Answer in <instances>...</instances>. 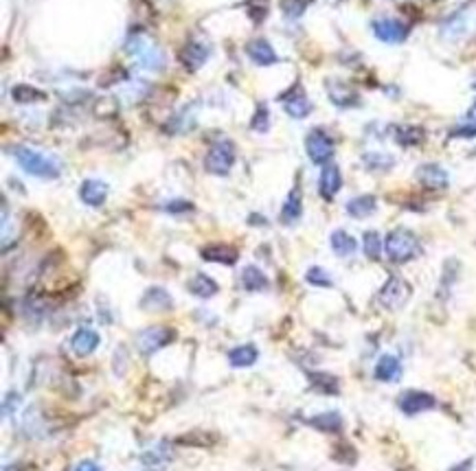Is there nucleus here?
I'll return each mask as SVG.
<instances>
[{
  "mask_svg": "<svg viewBox=\"0 0 476 471\" xmlns=\"http://www.w3.org/2000/svg\"><path fill=\"white\" fill-rule=\"evenodd\" d=\"M16 163L29 173V176H36V178H42V180H55L59 173H61V167L59 163L53 158V156H46L38 149H31V147H14L11 149Z\"/></svg>",
  "mask_w": 476,
  "mask_h": 471,
  "instance_id": "obj_1",
  "label": "nucleus"
},
{
  "mask_svg": "<svg viewBox=\"0 0 476 471\" xmlns=\"http://www.w3.org/2000/svg\"><path fill=\"white\" fill-rule=\"evenodd\" d=\"M385 250H387V257L393 263H406L415 259L422 248L415 233H410L408 228H395L387 235Z\"/></svg>",
  "mask_w": 476,
  "mask_h": 471,
  "instance_id": "obj_2",
  "label": "nucleus"
},
{
  "mask_svg": "<svg viewBox=\"0 0 476 471\" xmlns=\"http://www.w3.org/2000/svg\"><path fill=\"white\" fill-rule=\"evenodd\" d=\"M235 165V145L227 138L213 143L204 156V169L213 176H227Z\"/></svg>",
  "mask_w": 476,
  "mask_h": 471,
  "instance_id": "obj_3",
  "label": "nucleus"
},
{
  "mask_svg": "<svg viewBox=\"0 0 476 471\" xmlns=\"http://www.w3.org/2000/svg\"><path fill=\"white\" fill-rule=\"evenodd\" d=\"M128 53L139 61V64L147 71H161L165 66V55L158 49L154 42H149L147 38H132L128 42Z\"/></svg>",
  "mask_w": 476,
  "mask_h": 471,
  "instance_id": "obj_4",
  "label": "nucleus"
},
{
  "mask_svg": "<svg viewBox=\"0 0 476 471\" xmlns=\"http://www.w3.org/2000/svg\"><path fill=\"white\" fill-rule=\"evenodd\" d=\"M408 298H410V285L402 276H389V280L385 283L382 290H380V294H377L380 307H385L389 311L402 309Z\"/></svg>",
  "mask_w": 476,
  "mask_h": 471,
  "instance_id": "obj_5",
  "label": "nucleus"
},
{
  "mask_svg": "<svg viewBox=\"0 0 476 471\" xmlns=\"http://www.w3.org/2000/svg\"><path fill=\"white\" fill-rule=\"evenodd\" d=\"M305 151L314 165H329L334 156V141L327 132L316 128L305 138Z\"/></svg>",
  "mask_w": 476,
  "mask_h": 471,
  "instance_id": "obj_6",
  "label": "nucleus"
},
{
  "mask_svg": "<svg viewBox=\"0 0 476 471\" xmlns=\"http://www.w3.org/2000/svg\"><path fill=\"white\" fill-rule=\"evenodd\" d=\"M174 331L167 329V327H149L145 331L139 333V340H137V347L143 355H152L156 351H161L163 347L174 340Z\"/></svg>",
  "mask_w": 476,
  "mask_h": 471,
  "instance_id": "obj_7",
  "label": "nucleus"
},
{
  "mask_svg": "<svg viewBox=\"0 0 476 471\" xmlns=\"http://www.w3.org/2000/svg\"><path fill=\"white\" fill-rule=\"evenodd\" d=\"M371 29H373V36L380 42H387V44H400L408 36V26L395 18H377L373 20Z\"/></svg>",
  "mask_w": 476,
  "mask_h": 471,
  "instance_id": "obj_8",
  "label": "nucleus"
},
{
  "mask_svg": "<svg viewBox=\"0 0 476 471\" xmlns=\"http://www.w3.org/2000/svg\"><path fill=\"white\" fill-rule=\"evenodd\" d=\"M283 110L288 112L292 118H305L312 112V103L307 99V94L303 92V88L299 83H294L288 92L281 97Z\"/></svg>",
  "mask_w": 476,
  "mask_h": 471,
  "instance_id": "obj_9",
  "label": "nucleus"
},
{
  "mask_svg": "<svg viewBox=\"0 0 476 471\" xmlns=\"http://www.w3.org/2000/svg\"><path fill=\"white\" fill-rule=\"evenodd\" d=\"M435 405H437V399L424 390H406L400 397V410L406 415H420V412L432 410Z\"/></svg>",
  "mask_w": 476,
  "mask_h": 471,
  "instance_id": "obj_10",
  "label": "nucleus"
},
{
  "mask_svg": "<svg viewBox=\"0 0 476 471\" xmlns=\"http://www.w3.org/2000/svg\"><path fill=\"white\" fill-rule=\"evenodd\" d=\"M415 176H417L420 184L430 188V191H441V188H446L450 184L448 171L443 169L441 165H437V163H426V165L417 167Z\"/></svg>",
  "mask_w": 476,
  "mask_h": 471,
  "instance_id": "obj_11",
  "label": "nucleus"
},
{
  "mask_svg": "<svg viewBox=\"0 0 476 471\" xmlns=\"http://www.w3.org/2000/svg\"><path fill=\"white\" fill-rule=\"evenodd\" d=\"M209 44L202 42V40H189L184 44V49L180 51V61L182 66L189 69V71H198L200 66H204V61L209 59Z\"/></svg>",
  "mask_w": 476,
  "mask_h": 471,
  "instance_id": "obj_12",
  "label": "nucleus"
},
{
  "mask_svg": "<svg viewBox=\"0 0 476 471\" xmlns=\"http://www.w3.org/2000/svg\"><path fill=\"white\" fill-rule=\"evenodd\" d=\"M327 94L338 108H354L360 103V94L344 81H327Z\"/></svg>",
  "mask_w": 476,
  "mask_h": 471,
  "instance_id": "obj_13",
  "label": "nucleus"
},
{
  "mask_svg": "<svg viewBox=\"0 0 476 471\" xmlns=\"http://www.w3.org/2000/svg\"><path fill=\"white\" fill-rule=\"evenodd\" d=\"M79 198H81L84 204L97 208L108 198V184L101 182V180H84L81 186H79Z\"/></svg>",
  "mask_w": 476,
  "mask_h": 471,
  "instance_id": "obj_14",
  "label": "nucleus"
},
{
  "mask_svg": "<svg viewBox=\"0 0 476 471\" xmlns=\"http://www.w3.org/2000/svg\"><path fill=\"white\" fill-rule=\"evenodd\" d=\"M342 186V173L336 165H325L321 171V180H319V191L325 200H334L336 193L340 191Z\"/></svg>",
  "mask_w": 476,
  "mask_h": 471,
  "instance_id": "obj_15",
  "label": "nucleus"
},
{
  "mask_svg": "<svg viewBox=\"0 0 476 471\" xmlns=\"http://www.w3.org/2000/svg\"><path fill=\"white\" fill-rule=\"evenodd\" d=\"M246 53H248V57L255 61V64H259V66H272L274 61H279L274 49H272L266 40H262V38L250 40V42L246 44Z\"/></svg>",
  "mask_w": 476,
  "mask_h": 471,
  "instance_id": "obj_16",
  "label": "nucleus"
},
{
  "mask_svg": "<svg viewBox=\"0 0 476 471\" xmlns=\"http://www.w3.org/2000/svg\"><path fill=\"white\" fill-rule=\"evenodd\" d=\"M99 342H101V338H99L97 331H92V329H88V327H81V329H77L75 335L71 338V347H73V351H75L77 355H90L94 349L99 347Z\"/></svg>",
  "mask_w": 476,
  "mask_h": 471,
  "instance_id": "obj_17",
  "label": "nucleus"
},
{
  "mask_svg": "<svg viewBox=\"0 0 476 471\" xmlns=\"http://www.w3.org/2000/svg\"><path fill=\"white\" fill-rule=\"evenodd\" d=\"M200 257L204 261H211V263H222V265H233L239 255L237 250L231 248V245H222V243H213V245H207L200 250Z\"/></svg>",
  "mask_w": 476,
  "mask_h": 471,
  "instance_id": "obj_18",
  "label": "nucleus"
},
{
  "mask_svg": "<svg viewBox=\"0 0 476 471\" xmlns=\"http://www.w3.org/2000/svg\"><path fill=\"white\" fill-rule=\"evenodd\" d=\"M402 377V362L395 355H382L375 364V380L380 382H397Z\"/></svg>",
  "mask_w": 476,
  "mask_h": 471,
  "instance_id": "obj_19",
  "label": "nucleus"
},
{
  "mask_svg": "<svg viewBox=\"0 0 476 471\" xmlns=\"http://www.w3.org/2000/svg\"><path fill=\"white\" fill-rule=\"evenodd\" d=\"M303 215V202H301V191L299 188H292V193L288 196V200H285L283 208H281V222L285 226H292L297 224L299 219Z\"/></svg>",
  "mask_w": 476,
  "mask_h": 471,
  "instance_id": "obj_20",
  "label": "nucleus"
},
{
  "mask_svg": "<svg viewBox=\"0 0 476 471\" xmlns=\"http://www.w3.org/2000/svg\"><path fill=\"white\" fill-rule=\"evenodd\" d=\"M259 358V351L257 347H252V344H242V347H235L229 351V362L233 368H248L257 362Z\"/></svg>",
  "mask_w": 476,
  "mask_h": 471,
  "instance_id": "obj_21",
  "label": "nucleus"
},
{
  "mask_svg": "<svg viewBox=\"0 0 476 471\" xmlns=\"http://www.w3.org/2000/svg\"><path fill=\"white\" fill-rule=\"evenodd\" d=\"M141 307L147 309V311H165L172 307V296L163 290V288H152L145 292L143 300H141Z\"/></svg>",
  "mask_w": 476,
  "mask_h": 471,
  "instance_id": "obj_22",
  "label": "nucleus"
},
{
  "mask_svg": "<svg viewBox=\"0 0 476 471\" xmlns=\"http://www.w3.org/2000/svg\"><path fill=\"white\" fill-rule=\"evenodd\" d=\"M242 285L248 292H262L268 288V276L257 265H246L242 270Z\"/></svg>",
  "mask_w": 476,
  "mask_h": 471,
  "instance_id": "obj_23",
  "label": "nucleus"
},
{
  "mask_svg": "<svg viewBox=\"0 0 476 471\" xmlns=\"http://www.w3.org/2000/svg\"><path fill=\"white\" fill-rule=\"evenodd\" d=\"M329 243H332V250L338 257H352L358 250L356 239L344 231H334L332 237H329Z\"/></svg>",
  "mask_w": 476,
  "mask_h": 471,
  "instance_id": "obj_24",
  "label": "nucleus"
},
{
  "mask_svg": "<svg viewBox=\"0 0 476 471\" xmlns=\"http://www.w3.org/2000/svg\"><path fill=\"white\" fill-rule=\"evenodd\" d=\"M375 208H377V200L373 196H358V198L347 202V213L356 219H365L369 215H373Z\"/></svg>",
  "mask_w": 476,
  "mask_h": 471,
  "instance_id": "obj_25",
  "label": "nucleus"
},
{
  "mask_svg": "<svg viewBox=\"0 0 476 471\" xmlns=\"http://www.w3.org/2000/svg\"><path fill=\"white\" fill-rule=\"evenodd\" d=\"M187 288H189V292H192L194 296H198V298H211V296L217 294V283L211 276H207V274H196L192 280H189Z\"/></svg>",
  "mask_w": 476,
  "mask_h": 471,
  "instance_id": "obj_26",
  "label": "nucleus"
},
{
  "mask_svg": "<svg viewBox=\"0 0 476 471\" xmlns=\"http://www.w3.org/2000/svg\"><path fill=\"white\" fill-rule=\"evenodd\" d=\"M362 163L369 171L382 173V171H389L395 165V158L391 153H385V151H367L362 156Z\"/></svg>",
  "mask_w": 476,
  "mask_h": 471,
  "instance_id": "obj_27",
  "label": "nucleus"
},
{
  "mask_svg": "<svg viewBox=\"0 0 476 471\" xmlns=\"http://www.w3.org/2000/svg\"><path fill=\"white\" fill-rule=\"evenodd\" d=\"M393 136L400 145L410 147L424 141V130L417 128V125H397V128H393Z\"/></svg>",
  "mask_w": 476,
  "mask_h": 471,
  "instance_id": "obj_28",
  "label": "nucleus"
},
{
  "mask_svg": "<svg viewBox=\"0 0 476 471\" xmlns=\"http://www.w3.org/2000/svg\"><path fill=\"white\" fill-rule=\"evenodd\" d=\"M452 138H474L476 136V101L467 110V114L459 121L457 128L450 132Z\"/></svg>",
  "mask_w": 476,
  "mask_h": 471,
  "instance_id": "obj_29",
  "label": "nucleus"
},
{
  "mask_svg": "<svg viewBox=\"0 0 476 471\" xmlns=\"http://www.w3.org/2000/svg\"><path fill=\"white\" fill-rule=\"evenodd\" d=\"M11 97L18 101V103H38V101H44L46 99V92L34 88V86H26V83H18L14 90H11Z\"/></svg>",
  "mask_w": 476,
  "mask_h": 471,
  "instance_id": "obj_30",
  "label": "nucleus"
},
{
  "mask_svg": "<svg viewBox=\"0 0 476 471\" xmlns=\"http://www.w3.org/2000/svg\"><path fill=\"white\" fill-rule=\"evenodd\" d=\"M382 248H385V243H382V237H380V233L367 231V233L362 235V250H365V255H367L371 261H377V259H380V255H382Z\"/></svg>",
  "mask_w": 476,
  "mask_h": 471,
  "instance_id": "obj_31",
  "label": "nucleus"
},
{
  "mask_svg": "<svg viewBox=\"0 0 476 471\" xmlns=\"http://www.w3.org/2000/svg\"><path fill=\"white\" fill-rule=\"evenodd\" d=\"M309 382L312 386L319 390V392H325V395H336L338 392V380L334 375H327V373H309Z\"/></svg>",
  "mask_w": 476,
  "mask_h": 471,
  "instance_id": "obj_32",
  "label": "nucleus"
},
{
  "mask_svg": "<svg viewBox=\"0 0 476 471\" xmlns=\"http://www.w3.org/2000/svg\"><path fill=\"white\" fill-rule=\"evenodd\" d=\"M309 423L314 427H319L323 432H338L342 430V417L338 412H323V415H316L309 419Z\"/></svg>",
  "mask_w": 476,
  "mask_h": 471,
  "instance_id": "obj_33",
  "label": "nucleus"
},
{
  "mask_svg": "<svg viewBox=\"0 0 476 471\" xmlns=\"http://www.w3.org/2000/svg\"><path fill=\"white\" fill-rule=\"evenodd\" d=\"M305 280L309 285H316V288H332L334 285V278L327 270L319 268V265H312L305 274Z\"/></svg>",
  "mask_w": 476,
  "mask_h": 471,
  "instance_id": "obj_34",
  "label": "nucleus"
},
{
  "mask_svg": "<svg viewBox=\"0 0 476 471\" xmlns=\"http://www.w3.org/2000/svg\"><path fill=\"white\" fill-rule=\"evenodd\" d=\"M250 128L255 130V132H268V128H270V112H268L266 103L257 106V112H255V116H252Z\"/></svg>",
  "mask_w": 476,
  "mask_h": 471,
  "instance_id": "obj_35",
  "label": "nucleus"
},
{
  "mask_svg": "<svg viewBox=\"0 0 476 471\" xmlns=\"http://www.w3.org/2000/svg\"><path fill=\"white\" fill-rule=\"evenodd\" d=\"M281 9L285 16H301L305 9V0H281Z\"/></svg>",
  "mask_w": 476,
  "mask_h": 471,
  "instance_id": "obj_36",
  "label": "nucleus"
},
{
  "mask_svg": "<svg viewBox=\"0 0 476 471\" xmlns=\"http://www.w3.org/2000/svg\"><path fill=\"white\" fill-rule=\"evenodd\" d=\"M163 208H165L167 213H187V211H192L194 206L189 204V202H184V200H174V202H167Z\"/></svg>",
  "mask_w": 476,
  "mask_h": 471,
  "instance_id": "obj_37",
  "label": "nucleus"
},
{
  "mask_svg": "<svg viewBox=\"0 0 476 471\" xmlns=\"http://www.w3.org/2000/svg\"><path fill=\"white\" fill-rule=\"evenodd\" d=\"M73 471H101V467L94 462V460H81Z\"/></svg>",
  "mask_w": 476,
  "mask_h": 471,
  "instance_id": "obj_38",
  "label": "nucleus"
}]
</instances>
